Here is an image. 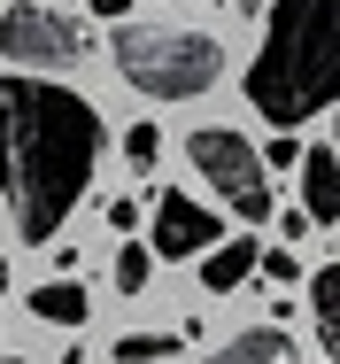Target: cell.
Here are the masks:
<instances>
[{
    "label": "cell",
    "mask_w": 340,
    "mask_h": 364,
    "mask_svg": "<svg viewBox=\"0 0 340 364\" xmlns=\"http://www.w3.org/2000/svg\"><path fill=\"white\" fill-rule=\"evenodd\" d=\"M101 109L55 77H0V202L16 240L47 248L62 218L85 202L101 163Z\"/></svg>",
    "instance_id": "6da1fadb"
},
{
    "label": "cell",
    "mask_w": 340,
    "mask_h": 364,
    "mask_svg": "<svg viewBox=\"0 0 340 364\" xmlns=\"http://www.w3.org/2000/svg\"><path fill=\"white\" fill-rule=\"evenodd\" d=\"M186 155H194V171L216 186V202H224L240 225H263V218H271V178H263V155L240 140L232 124H202V132H186Z\"/></svg>",
    "instance_id": "277c9868"
},
{
    "label": "cell",
    "mask_w": 340,
    "mask_h": 364,
    "mask_svg": "<svg viewBox=\"0 0 340 364\" xmlns=\"http://www.w3.org/2000/svg\"><path fill=\"white\" fill-rule=\"evenodd\" d=\"M302 225H340V155L325 140L302 147Z\"/></svg>",
    "instance_id": "52a82bcc"
},
{
    "label": "cell",
    "mask_w": 340,
    "mask_h": 364,
    "mask_svg": "<svg viewBox=\"0 0 340 364\" xmlns=\"http://www.w3.org/2000/svg\"><path fill=\"white\" fill-rule=\"evenodd\" d=\"M333 8L340 0H278L271 31L248 63V101L278 132L333 109Z\"/></svg>",
    "instance_id": "7a4b0ae2"
},
{
    "label": "cell",
    "mask_w": 340,
    "mask_h": 364,
    "mask_svg": "<svg viewBox=\"0 0 340 364\" xmlns=\"http://www.w3.org/2000/svg\"><path fill=\"white\" fill-rule=\"evenodd\" d=\"M309 326H317V349H340V264L309 272Z\"/></svg>",
    "instance_id": "30bf717a"
},
{
    "label": "cell",
    "mask_w": 340,
    "mask_h": 364,
    "mask_svg": "<svg viewBox=\"0 0 340 364\" xmlns=\"http://www.w3.org/2000/svg\"><path fill=\"white\" fill-rule=\"evenodd\" d=\"M0 55L16 63V70H77L85 63V31L55 16V8H39V0H16V8H0Z\"/></svg>",
    "instance_id": "5b68a950"
},
{
    "label": "cell",
    "mask_w": 340,
    "mask_h": 364,
    "mask_svg": "<svg viewBox=\"0 0 340 364\" xmlns=\"http://www.w3.org/2000/svg\"><path fill=\"white\" fill-rule=\"evenodd\" d=\"M202 364H302V357H294V341H286L278 326H240V333L216 341Z\"/></svg>",
    "instance_id": "ba28073f"
},
{
    "label": "cell",
    "mask_w": 340,
    "mask_h": 364,
    "mask_svg": "<svg viewBox=\"0 0 340 364\" xmlns=\"http://www.w3.org/2000/svg\"><path fill=\"white\" fill-rule=\"evenodd\" d=\"M31 318H47V326H85L93 302H85L77 279H47V287H31Z\"/></svg>",
    "instance_id": "8fae6325"
},
{
    "label": "cell",
    "mask_w": 340,
    "mask_h": 364,
    "mask_svg": "<svg viewBox=\"0 0 340 364\" xmlns=\"http://www.w3.org/2000/svg\"><path fill=\"white\" fill-rule=\"evenodd\" d=\"M202 248H216V210L194 194H155V248L147 256L178 264V256H202Z\"/></svg>",
    "instance_id": "8992f818"
},
{
    "label": "cell",
    "mask_w": 340,
    "mask_h": 364,
    "mask_svg": "<svg viewBox=\"0 0 340 364\" xmlns=\"http://www.w3.org/2000/svg\"><path fill=\"white\" fill-rule=\"evenodd\" d=\"M240 8H248V16H256V8H271V0H240Z\"/></svg>",
    "instance_id": "ac0fdd59"
},
{
    "label": "cell",
    "mask_w": 340,
    "mask_h": 364,
    "mask_svg": "<svg viewBox=\"0 0 340 364\" xmlns=\"http://www.w3.org/2000/svg\"><path fill=\"white\" fill-rule=\"evenodd\" d=\"M294 163H302V140H271V155H263V178H271V171H294Z\"/></svg>",
    "instance_id": "2e32d148"
},
{
    "label": "cell",
    "mask_w": 340,
    "mask_h": 364,
    "mask_svg": "<svg viewBox=\"0 0 340 364\" xmlns=\"http://www.w3.org/2000/svg\"><path fill=\"white\" fill-rule=\"evenodd\" d=\"M147 279H155V256H147L139 240H124V248H116V287H124V294H147Z\"/></svg>",
    "instance_id": "4fadbf2b"
},
{
    "label": "cell",
    "mask_w": 340,
    "mask_h": 364,
    "mask_svg": "<svg viewBox=\"0 0 340 364\" xmlns=\"http://www.w3.org/2000/svg\"><path fill=\"white\" fill-rule=\"evenodd\" d=\"M256 256H263L256 240H216V248H209V264H202V287H209V294L248 287V279H256Z\"/></svg>",
    "instance_id": "9c48e42d"
},
{
    "label": "cell",
    "mask_w": 340,
    "mask_h": 364,
    "mask_svg": "<svg viewBox=\"0 0 340 364\" xmlns=\"http://www.w3.org/2000/svg\"><path fill=\"white\" fill-rule=\"evenodd\" d=\"M93 16H132V0H93Z\"/></svg>",
    "instance_id": "e0dca14e"
},
{
    "label": "cell",
    "mask_w": 340,
    "mask_h": 364,
    "mask_svg": "<svg viewBox=\"0 0 340 364\" xmlns=\"http://www.w3.org/2000/svg\"><path fill=\"white\" fill-rule=\"evenodd\" d=\"M116 70L147 101H194L224 77V39L194 23H116Z\"/></svg>",
    "instance_id": "3957f363"
},
{
    "label": "cell",
    "mask_w": 340,
    "mask_h": 364,
    "mask_svg": "<svg viewBox=\"0 0 340 364\" xmlns=\"http://www.w3.org/2000/svg\"><path fill=\"white\" fill-rule=\"evenodd\" d=\"M178 341L186 333H124L116 341V364H163V357H178Z\"/></svg>",
    "instance_id": "7c38bea8"
},
{
    "label": "cell",
    "mask_w": 340,
    "mask_h": 364,
    "mask_svg": "<svg viewBox=\"0 0 340 364\" xmlns=\"http://www.w3.org/2000/svg\"><path fill=\"white\" fill-rule=\"evenodd\" d=\"M0 364H23V357H0Z\"/></svg>",
    "instance_id": "ffe728a7"
},
{
    "label": "cell",
    "mask_w": 340,
    "mask_h": 364,
    "mask_svg": "<svg viewBox=\"0 0 340 364\" xmlns=\"http://www.w3.org/2000/svg\"><path fill=\"white\" fill-rule=\"evenodd\" d=\"M256 272H271L278 287H294V279H302V264H294L286 248H263V256H256Z\"/></svg>",
    "instance_id": "9a60e30c"
},
{
    "label": "cell",
    "mask_w": 340,
    "mask_h": 364,
    "mask_svg": "<svg viewBox=\"0 0 340 364\" xmlns=\"http://www.w3.org/2000/svg\"><path fill=\"white\" fill-rule=\"evenodd\" d=\"M0 302H8V264H0Z\"/></svg>",
    "instance_id": "d6986e66"
},
{
    "label": "cell",
    "mask_w": 340,
    "mask_h": 364,
    "mask_svg": "<svg viewBox=\"0 0 340 364\" xmlns=\"http://www.w3.org/2000/svg\"><path fill=\"white\" fill-rule=\"evenodd\" d=\"M155 155H163V132H155V124H132V132H124V163H132V171H155Z\"/></svg>",
    "instance_id": "5bb4252c"
}]
</instances>
